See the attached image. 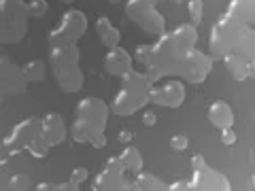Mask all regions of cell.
<instances>
[{
    "instance_id": "cell-1",
    "label": "cell",
    "mask_w": 255,
    "mask_h": 191,
    "mask_svg": "<svg viewBox=\"0 0 255 191\" xmlns=\"http://www.w3.org/2000/svg\"><path fill=\"white\" fill-rule=\"evenodd\" d=\"M196 28L198 26L194 23H179L177 28H172L170 32L157 38V43L153 45V62L149 68H145L153 85L166 77H179L187 53L198 43Z\"/></svg>"
},
{
    "instance_id": "cell-23",
    "label": "cell",
    "mask_w": 255,
    "mask_h": 191,
    "mask_svg": "<svg viewBox=\"0 0 255 191\" xmlns=\"http://www.w3.org/2000/svg\"><path fill=\"white\" fill-rule=\"evenodd\" d=\"M187 13L194 26H200V21L204 19V2L202 0H187Z\"/></svg>"
},
{
    "instance_id": "cell-18",
    "label": "cell",
    "mask_w": 255,
    "mask_h": 191,
    "mask_svg": "<svg viewBox=\"0 0 255 191\" xmlns=\"http://www.w3.org/2000/svg\"><path fill=\"white\" fill-rule=\"evenodd\" d=\"M223 66L230 75H232L234 81H245V79L251 77V68H249V60L243 58L238 53H228L223 58Z\"/></svg>"
},
{
    "instance_id": "cell-4",
    "label": "cell",
    "mask_w": 255,
    "mask_h": 191,
    "mask_svg": "<svg viewBox=\"0 0 255 191\" xmlns=\"http://www.w3.org/2000/svg\"><path fill=\"white\" fill-rule=\"evenodd\" d=\"M81 53L77 45H60L49 49V66L58 87L64 94H77L83 87V70H81Z\"/></svg>"
},
{
    "instance_id": "cell-35",
    "label": "cell",
    "mask_w": 255,
    "mask_h": 191,
    "mask_svg": "<svg viewBox=\"0 0 255 191\" xmlns=\"http://www.w3.org/2000/svg\"><path fill=\"white\" fill-rule=\"evenodd\" d=\"M172 2H177V4H181V2H183V0H172Z\"/></svg>"
},
{
    "instance_id": "cell-7",
    "label": "cell",
    "mask_w": 255,
    "mask_h": 191,
    "mask_svg": "<svg viewBox=\"0 0 255 191\" xmlns=\"http://www.w3.org/2000/svg\"><path fill=\"white\" fill-rule=\"evenodd\" d=\"M245 28H247V23L230 17V15H221V17L213 23V30L209 36V47H211L213 58L223 60L228 53H234Z\"/></svg>"
},
{
    "instance_id": "cell-25",
    "label": "cell",
    "mask_w": 255,
    "mask_h": 191,
    "mask_svg": "<svg viewBox=\"0 0 255 191\" xmlns=\"http://www.w3.org/2000/svg\"><path fill=\"white\" fill-rule=\"evenodd\" d=\"M134 60L138 64H142L145 68L151 66V62H153V45H140L136 53H134Z\"/></svg>"
},
{
    "instance_id": "cell-11",
    "label": "cell",
    "mask_w": 255,
    "mask_h": 191,
    "mask_svg": "<svg viewBox=\"0 0 255 191\" xmlns=\"http://www.w3.org/2000/svg\"><path fill=\"white\" fill-rule=\"evenodd\" d=\"M191 185L194 191H232L226 174L213 170L202 155L191 157Z\"/></svg>"
},
{
    "instance_id": "cell-33",
    "label": "cell",
    "mask_w": 255,
    "mask_h": 191,
    "mask_svg": "<svg viewBox=\"0 0 255 191\" xmlns=\"http://www.w3.org/2000/svg\"><path fill=\"white\" fill-rule=\"evenodd\" d=\"M58 2H62V4H73L75 0H58Z\"/></svg>"
},
{
    "instance_id": "cell-28",
    "label": "cell",
    "mask_w": 255,
    "mask_h": 191,
    "mask_svg": "<svg viewBox=\"0 0 255 191\" xmlns=\"http://www.w3.org/2000/svg\"><path fill=\"white\" fill-rule=\"evenodd\" d=\"M87 177H90V172H87V168H83V166H77V168H73V172H70V181L77 183V185H81V183L87 181Z\"/></svg>"
},
{
    "instance_id": "cell-6",
    "label": "cell",
    "mask_w": 255,
    "mask_h": 191,
    "mask_svg": "<svg viewBox=\"0 0 255 191\" xmlns=\"http://www.w3.org/2000/svg\"><path fill=\"white\" fill-rule=\"evenodd\" d=\"M94 191H142L138 185V174H134L126 168L119 155H113L107 159L96 179L92 181Z\"/></svg>"
},
{
    "instance_id": "cell-2",
    "label": "cell",
    "mask_w": 255,
    "mask_h": 191,
    "mask_svg": "<svg viewBox=\"0 0 255 191\" xmlns=\"http://www.w3.org/2000/svg\"><path fill=\"white\" fill-rule=\"evenodd\" d=\"M109 104L96 96H85L77 102L75 119L70 123V138L75 142H87L94 149L107 147Z\"/></svg>"
},
{
    "instance_id": "cell-30",
    "label": "cell",
    "mask_w": 255,
    "mask_h": 191,
    "mask_svg": "<svg viewBox=\"0 0 255 191\" xmlns=\"http://www.w3.org/2000/svg\"><path fill=\"white\" fill-rule=\"evenodd\" d=\"M168 187H170V191H194V185H191L189 179H179V181L170 183Z\"/></svg>"
},
{
    "instance_id": "cell-8",
    "label": "cell",
    "mask_w": 255,
    "mask_h": 191,
    "mask_svg": "<svg viewBox=\"0 0 255 191\" xmlns=\"http://www.w3.org/2000/svg\"><path fill=\"white\" fill-rule=\"evenodd\" d=\"M159 2L162 0H128L126 15L130 17V21H134L138 28H142V32L162 36L166 34V19L157 11Z\"/></svg>"
},
{
    "instance_id": "cell-13",
    "label": "cell",
    "mask_w": 255,
    "mask_h": 191,
    "mask_svg": "<svg viewBox=\"0 0 255 191\" xmlns=\"http://www.w3.org/2000/svg\"><path fill=\"white\" fill-rule=\"evenodd\" d=\"M149 102L164 108H179L185 102V85L181 79H170L162 85H153L149 94Z\"/></svg>"
},
{
    "instance_id": "cell-16",
    "label": "cell",
    "mask_w": 255,
    "mask_h": 191,
    "mask_svg": "<svg viewBox=\"0 0 255 191\" xmlns=\"http://www.w3.org/2000/svg\"><path fill=\"white\" fill-rule=\"evenodd\" d=\"M206 119L217 127V130H226V127H234V110L226 100H215L206 110Z\"/></svg>"
},
{
    "instance_id": "cell-12",
    "label": "cell",
    "mask_w": 255,
    "mask_h": 191,
    "mask_svg": "<svg viewBox=\"0 0 255 191\" xmlns=\"http://www.w3.org/2000/svg\"><path fill=\"white\" fill-rule=\"evenodd\" d=\"M28 81L23 77L21 66H17L9 55H2L0 58V96L2 98H9L15 94H26Z\"/></svg>"
},
{
    "instance_id": "cell-27",
    "label": "cell",
    "mask_w": 255,
    "mask_h": 191,
    "mask_svg": "<svg viewBox=\"0 0 255 191\" xmlns=\"http://www.w3.org/2000/svg\"><path fill=\"white\" fill-rule=\"evenodd\" d=\"M170 149L172 151H187L189 149V138L185 136V134H174V136L170 138Z\"/></svg>"
},
{
    "instance_id": "cell-19",
    "label": "cell",
    "mask_w": 255,
    "mask_h": 191,
    "mask_svg": "<svg viewBox=\"0 0 255 191\" xmlns=\"http://www.w3.org/2000/svg\"><path fill=\"white\" fill-rule=\"evenodd\" d=\"M23 70V77H26L28 83H43L45 77H47V64L45 60H28L26 64L21 66Z\"/></svg>"
},
{
    "instance_id": "cell-14",
    "label": "cell",
    "mask_w": 255,
    "mask_h": 191,
    "mask_svg": "<svg viewBox=\"0 0 255 191\" xmlns=\"http://www.w3.org/2000/svg\"><path fill=\"white\" fill-rule=\"evenodd\" d=\"M132 62H134L132 55L128 53L124 47H113V49L107 51L105 60H102V68H105L107 75L122 79L126 73L132 70Z\"/></svg>"
},
{
    "instance_id": "cell-20",
    "label": "cell",
    "mask_w": 255,
    "mask_h": 191,
    "mask_svg": "<svg viewBox=\"0 0 255 191\" xmlns=\"http://www.w3.org/2000/svg\"><path fill=\"white\" fill-rule=\"evenodd\" d=\"M119 157H122V162L126 164V168L134 172V174H140L142 172V153L136 149V147H132V145H126V149L119 153Z\"/></svg>"
},
{
    "instance_id": "cell-22",
    "label": "cell",
    "mask_w": 255,
    "mask_h": 191,
    "mask_svg": "<svg viewBox=\"0 0 255 191\" xmlns=\"http://www.w3.org/2000/svg\"><path fill=\"white\" fill-rule=\"evenodd\" d=\"M79 187L81 185H77V183H73L70 179L68 181H60V183L45 181V183H38L34 191H79Z\"/></svg>"
},
{
    "instance_id": "cell-9",
    "label": "cell",
    "mask_w": 255,
    "mask_h": 191,
    "mask_svg": "<svg viewBox=\"0 0 255 191\" xmlns=\"http://www.w3.org/2000/svg\"><path fill=\"white\" fill-rule=\"evenodd\" d=\"M87 32V17L83 11H66L62 15L60 23L55 26L49 34L47 41L51 47H60V45H77Z\"/></svg>"
},
{
    "instance_id": "cell-17",
    "label": "cell",
    "mask_w": 255,
    "mask_h": 191,
    "mask_svg": "<svg viewBox=\"0 0 255 191\" xmlns=\"http://www.w3.org/2000/svg\"><path fill=\"white\" fill-rule=\"evenodd\" d=\"M96 34H98L100 43L107 47V49H113V47H119V43H122V32H119L113 21H111L109 17H105V15H100L98 19H96Z\"/></svg>"
},
{
    "instance_id": "cell-34",
    "label": "cell",
    "mask_w": 255,
    "mask_h": 191,
    "mask_svg": "<svg viewBox=\"0 0 255 191\" xmlns=\"http://www.w3.org/2000/svg\"><path fill=\"white\" fill-rule=\"evenodd\" d=\"M111 4H119V2H124V0H109Z\"/></svg>"
},
{
    "instance_id": "cell-3",
    "label": "cell",
    "mask_w": 255,
    "mask_h": 191,
    "mask_svg": "<svg viewBox=\"0 0 255 191\" xmlns=\"http://www.w3.org/2000/svg\"><path fill=\"white\" fill-rule=\"evenodd\" d=\"M151 79L147 73H138V70H130L119 79V90L113 96L111 108L119 117H128L136 110L145 108L149 104V94H151Z\"/></svg>"
},
{
    "instance_id": "cell-10",
    "label": "cell",
    "mask_w": 255,
    "mask_h": 191,
    "mask_svg": "<svg viewBox=\"0 0 255 191\" xmlns=\"http://www.w3.org/2000/svg\"><path fill=\"white\" fill-rule=\"evenodd\" d=\"M43 134V117H28L23 121L15 123L11 132L4 136V151L9 155L28 151L30 145Z\"/></svg>"
},
{
    "instance_id": "cell-36",
    "label": "cell",
    "mask_w": 255,
    "mask_h": 191,
    "mask_svg": "<svg viewBox=\"0 0 255 191\" xmlns=\"http://www.w3.org/2000/svg\"><path fill=\"white\" fill-rule=\"evenodd\" d=\"M251 181H253V187H255V174H253V179H251Z\"/></svg>"
},
{
    "instance_id": "cell-32",
    "label": "cell",
    "mask_w": 255,
    "mask_h": 191,
    "mask_svg": "<svg viewBox=\"0 0 255 191\" xmlns=\"http://www.w3.org/2000/svg\"><path fill=\"white\" fill-rule=\"evenodd\" d=\"M132 138H134L132 130H119V134H117V140L122 142V145H130Z\"/></svg>"
},
{
    "instance_id": "cell-15",
    "label": "cell",
    "mask_w": 255,
    "mask_h": 191,
    "mask_svg": "<svg viewBox=\"0 0 255 191\" xmlns=\"http://www.w3.org/2000/svg\"><path fill=\"white\" fill-rule=\"evenodd\" d=\"M43 136L51 147L62 145L70 136V127H66L60 113H47L43 117Z\"/></svg>"
},
{
    "instance_id": "cell-26",
    "label": "cell",
    "mask_w": 255,
    "mask_h": 191,
    "mask_svg": "<svg viewBox=\"0 0 255 191\" xmlns=\"http://www.w3.org/2000/svg\"><path fill=\"white\" fill-rule=\"evenodd\" d=\"M28 187H30V179L26 174H15V177H11V181H9L11 191H28Z\"/></svg>"
},
{
    "instance_id": "cell-21",
    "label": "cell",
    "mask_w": 255,
    "mask_h": 191,
    "mask_svg": "<svg viewBox=\"0 0 255 191\" xmlns=\"http://www.w3.org/2000/svg\"><path fill=\"white\" fill-rule=\"evenodd\" d=\"M138 185L142 191H170V187L166 185V183L155 177V174L151 172H140L138 174Z\"/></svg>"
},
{
    "instance_id": "cell-24",
    "label": "cell",
    "mask_w": 255,
    "mask_h": 191,
    "mask_svg": "<svg viewBox=\"0 0 255 191\" xmlns=\"http://www.w3.org/2000/svg\"><path fill=\"white\" fill-rule=\"evenodd\" d=\"M28 11H30V17L43 19L47 11H49V4H47V0H28Z\"/></svg>"
},
{
    "instance_id": "cell-5",
    "label": "cell",
    "mask_w": 255,
    "mask_h": 191,
    "mask_svg": "<svg viewBox=\"0 0 255 191\" xmlns=\"http://www.w3.org/2000/svg\"><path fill=\"white\" fill-rule=\"evenodd\" d=\"M28 2L23 0H0V45L19 43L28 32Z\"/></svg>"
},
{
    "instance_id": "cell-31",
    "label": "cell",
    "mask_w": 255,
    "mask_h": 191,
    "mask_svg": "<svg viewBox=\"0 0 255 191\" xmlns=\"http://www.w3.org/2000/svg\"><path fill=\"white\" fill-rule=\"evenodd\" d=\"M155 123H157V115L153 113V110H145V113H142V125L153 127Z\"/></svg>"
},
{
    "instance_id": "cell-29",
    "label": "cell",
    "mask_w": 255,
    "mask_h": 191,
    "mask_svg": "<svg viewBox=\"0 0 255 191\" xmlns=\"http://www.w3.org/2000/svg\"><path fill=\"white\" fill-rule=\"evenodd\" d=\"M221 132V142L226 147H232L234 142L238 140V136H236V132H234V127H226V130H219Z\"/></svg>"
}]
</instances>
